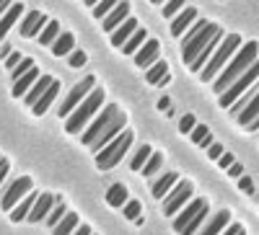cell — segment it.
Wrapping results in <instances>:
<instances>
[{
	"label": "cell",
	"mask_w": 259,
	"mask_h": 235,
	"mask_svg": "<svg viewBox=\"0 0 259 235\" xmlns=\"http://www.w3.org/2000/svg\"><path fill=\"white\" fill-rule=\"evenodd\" d=\"M228 176H231V179H241V176H244V165H241V163H233V165L228 168Z\"/></svg>",
	"instance_id": "obj_48"
},
{
	"label": "cell",
	"mask_w": 259,
	"mask_h": 235,
	"mask_svg": "<svg viewBox=\"0 0 259 235\" xmlns=\"http://www.w3.org/2000/svg\"><path fill=\"white\" fill-rule=\"evenodd\" d=\"M36 80H39V70H36V65H34L26 75H21L18 80H13V96H16V98H24V96H26V91L31 88V85H34Z\"/></svg>",
	"instance_id": "obj_25"
},
{
	"label": "cell",
	"mask_w": 259,
	"mask_h": 235,
	"mask_svg": "<svg viewBox=\"0 0 259 235\" xmlns=\"http://www.w3.org/2000/svg\"><path fill=\"white\" fill-rule=\"evenodd\" d=\"M189 199H192V184L189 181H177L174 189H171L168 194L163 197V215L174 217Z\"/></svg>",
	"instance_id": "obj_8"
},
{
	"label": "cell",
	"mask_w": 259,
	"mask_h": 235,
	"mask_svg": "<svg viewBox=\"0 0 259 235\" xmlns=\"http://www.w3.org/2000/svg\"><path fill=\"white\" fill-rule=\"evenodd\" d=\"M145 41H148V31L138 26V29H135V34H133V36H130V39L124 41V44H122V52H124V54H135V52L145 44Z\"/></svg>",
	"instance_id": "obj_29"
},
{
	"label": "cell",
	"mask_w": 259,
	"mask_h": 235,
	"mask_svg": "<svg viewBox=\"0 0 259 235\" xmlns=\"http://www.w3.org/2000/svg\"><path fill=\"white\" fill-rule=\"evenodd\" d=\"M73 49H75V36L60 31V36L52 41V54L55 57H65V54H70Z\"/></svg>",
	"instance_id": "obj_27"
},
{
	"label": "cell",
	"mask_w": 259,
	"mask_h": 235,
	"mask_svg": "<svg viewBox=\"0 0 259 235\" xmlns=\"http://www.w3.org/2000/svg\"><path fill=\"white\" fill-rule=\"evenodd\" d=\"M182 11H184V3H182V0H171V3L163 6V16H166V18H174V16H179Z\"/></svg>",
	"instance_id": "obj_40"
},
{
	"label": "cell",
	"mask_w": 259,
	"mask_h": 235,
	"mask_svg": "<svg viewBox=\"0 0 259 235\" xmlns=\"http://www.w3.org/2000/svg\"><path fill=\"white\" fill-rule=\"evenodd\" d=\"M124 124H127V116L117 109L114 103H109L106 109L89 124V130H85L80 135L83 145H89L94 153H99L104 145H109L122 130H124Z\"/></svg>",
	"instance_id": "obj_1"
},
{
	"label": "cell",
	"mask_w": 259,
	"mask_h": 235,
	"mask_svg": "<svg viewBox=\"0 0 259 235\" xmlns=\"http://www.w3.org/2000/svg\"><path fill=\"white\" fill-rule=\"evenodd\" d=\"M161 165H163V155H161V153H150V158L145 160V165H143L140 170H143V176H145V179H150Z\"/></svg>",
	"instance_id": "obj_34"
},
{
	"label": "cell",
	"mask_w": 259,
	"mask_h": 235,
	"mask_svg": "<svg viewBox=\"0 0 259 235\" xmlns=\"http://www.w3.org/2000/svg\"><path fill=\"white\" fill-rule=\"evenodd\" d=\"M21 16H24V6H21V3H13L3 16H0V41L6 39V34L11 31V26L16 24V21H18Z\"/></svg>",
	"instance_id": "obj_23"
},
{
	"label": "cell",
	"mask_w": 259,
	"mask_h": 235,
	"mask_svg": "<svg viewBox=\"0 0 259 235\" xmlns=\"http://www.w3.org/2000/svg\"><path fill=\"white\" fill-rule=\"evenodd\" d=\"M85 60H89V57H85L83 49H73V52H70V60H68V65H70V68H83Z\"/></svg>",
	"instance_id": "obj_41"
},
{
	"label": "cell",
	"mask_w": 259,
	"mask_h": 235,
	"mask_svg": "<svg viewBox=\"0 0 259 235\" xmlns=\"http://www.w3.org/2000/svg\"><path fill=\"white\" fill-rule=\"evenodd\" d=\"M236 235H246V230H244V227H239V232H236Z\"/></svg>",
	"instance_id": "obj_54"
},
{
	"label": "cell",
	"mask_w": 259,
	"mask_h": 235,
	"mask_svg": "<svg viewBox=\"0 0 259 235\" xmlns=\"http://www.w3.org/2000/svg\"><path fill=\"white\" fill-rule=\"evenodd\" d=\"M223 153H226V150H223V145H218V142H212V145L207 147V158H210V160H218Z\"/></svg>",
	"instance_id": "obj_45"
},
{
	"label": "cell",
	"mask_w": 259,
	"mask_h": 235,
	"mask_svg": "<svg viewBox=\"0 0 259 235\" xmlns=\"http://www.w3.org/2000/svg\"><path fill=\"white\" fill-rule=\"evenodd\" d=\"M57 204V199L52 197V194H39V199L34 202V207H31V212H29V220L31 222H41L47 215H50V209Z\"/></svg>",
	"instance_id": "obj_17"
},
{
	"label": "cell",
	"mask_w": 259,
	"mask_h": 235,
	"mask_svg": "<svg viewBox=\"0 0 259 235\" xmlns=\"http://www.w3.org/2000/svg\"><path fill=\"white\" fill-rule=\"evenodd\" d=\"M8 160L6 158H0V186H3V181H6V173H8Z\"/></svg>",
	"instance_id": "obj_49"
},
{
	"label": "cell",
	"mask_w": 259,
	"mask_h": 235,
	"mask_svg": "<svg viewBox=\"0 0 259 235\" xmlns=\"http://www.w3.org/2000/svg\"><path fill=\"white\" fill-rule=\"evenodd\" d=\"M57 93H60V80L55 78V80H52V85H50V88L45 91V96H41V98H39V101H36V103L31 106V111H34L36 116H41V114H45V111L50 109V106L55 103Z\"/></svg>",
	"instance_id": "obj_21"
},
{
	"label": "cell",
	"mask_w": 259,
	"mask_h": 235,
	"mask_svg": "<svg viewBox=\"0 0 259 235\" xmlns=\"http://www.w3.org/2000/svg\"><path fill=\"white\" fill-rule=\"evenodd\" d=\"M254 96H259V88H256V83L251 85V91H249V93H246L244 98H239V101H236V103L231 106V109H228V111H231V116H233V119L239 116V114H241V109H244V106H246V103H249V101H251Z\"/></svg>",
	"instance_id": "obj_36"
},
{
	"label": "cell",
	"mask_w": 259,
	"mask_h": 235,
	"mask_svg": "<svg viewBox=\"0 0 259 235\" xmlns=\"http://www.w3.org/2000/svg\"><path fill=\"white\" fill-rule=\"evenodd\" d=\"M194 21H197V11H194V8H184L179 16H174V21H171V34L182 36V34L194 24Z\"/></svg>",
	"instance_id": "obj_19"
},
{
	"label": "cell",
	"mask_w": 259,
	"mask_h": 235,
	"mask_svg": "<svg viewBox=\"0 0 259 235\" xmlns=\"http://www.w3.org/2000/svg\"><path fill=\"white\" fill-rule=\"evenodd\" d=\"M57 36H60V24H57V21H47L45 29L39 31L36 41H39L41 47H52V41H55Z\"/></svg>",
	"instance_id": "obj_31"
},
{
	"label": "cell",
	"mask_w": 259,
	"mask_h": 235,
	"mask_svg": "<svg viewBox=\"0 0 259 235\" xmlns=\"http://www.w3.org/2000/svg\"><path fill=\"white\" fill-rule=\"evenodd\" d=\"M189 137H192V142H194V145H197V147H205V150L215 142V140H212V135H210V130H207L205 124H194V130L189 132Z\"/></svg>",
	"instance_id": "obj_32"
},
{
	"label": "cell",
	"mask_w": 259,
	"mask_h": 235,
	"mask_svg": "<svg viewBox=\"0 0 259 235\" xmlns=\"http://www.w3.org/2000/svg\"><path fill=\"white\" fill-rule=\"evenodd\" d=\"M221 39H223V31H221V34H215V36H212V39L207 41V44H205V49H202V52H200L197 57H194V62L189 65V70H192V73H200V70H202V68L207 65V60L212 57V52H215V49H218Z\"/></svg>",
	"instance_id": "obj_18"
},
{
	"label": "cell",
	"mask_w": 259,
	"mask_h": 235,
	"mask_svg": "<svg viewBox=\"0 0 259 235\" xmlns=\"http://www.w3.org/2000/svg\"><path fill=\"white\" fill-rule=\"evenodd\" d=\"M150 153H153V150H150L148 145H140L138 150H135V155H133V160H130V168H133V170H140V168L145 165V160L150 158Z\"/></svg>",
	"instance_id": "obj_35"
},
{
	"label": "cell",
	"mask_w": 259,
	"mask_h": 235,
	"mask_svg": "<svg viewBox=\"0 0 259 235\" xmlns=\"http://www.w3.org/2000/svg\"><path fill=\"white\" fill-rule=\"evenodd\" d=\"M104 96H106L104 88H94L89 96L78 103V109L68 116V122H65V132H68V135H80L83 127L89 124L94 119V114L104 106Z\"/></svg>",
	"instance_id": "obj_3"
},
{
	"label": "cell",
	"mask_w": 259,
	"mask_h": 235,
	"mask_svg": "<svg viewBox=\"0 0 259 235\" xmlns=\"http://www.w3.org/2000/svg\"><path fill=\"white\" fill-rule=\"evenodd\" d=\"M47 16L41 13V11H29L26 16H24V21H21V36L24 39H34V36H39V31L45 29V24H47Z\"/></svg>",
	"instance_id": "obj_12"
},
{
	"label": "cell",
	"mask_w": 259,
	"mask_h": 235,
	"mask_svg": "<svg viewBox=\"0 0 259 235\" xmlns=\"http://www.w3.org/2000/svg\"><path fill=\"white\" fill-rule=\"evenodd\" d=\"M31 68H34V60H31V57H21V62L11 70V78H13V80H18L21 75H26Z\"/></svg>",
	"instance_id": "obj_38"
},
{
	"label": "cell",
	"mask_w": 259,
	"mask_h": 235,
	"mask_svg": "<svg viewBox=\"0 0 259 235\" xmlns=\"http://www.w3.org/2000/svg\"><path fill=\"white\" fill-rule=\"evenodd\" d=\"M114 6H117L114 0H104V3H96V6H94V16H96V18H104Z\"/></svg>",
	"instance_id": "obj_42"
},
{
	"label": "cell",
	"mask_w": 259,
	"mask_h": 235,
	"mask_svg": "<svg viewBox=\"0 0 259 235\" xmlns=\"http://www.w3.org/2000/svg\"><path fill=\"white\" fill-rule=\"evenodd\" d=\"M34 189V181L29 179V176H21V179H16L3 194H0V207H3L6 212H11V207H16L21 199H24L29 191Z\"/></svg>",
	"instance_id": "obj_11"
},
{
	"label": "cell",
	"mask_w": 259,
	"mask_h": 235,
	"mask_svg": "<svg viewBox=\"0 0 259 235\" xmlns=\"http://www.w3.org/2000/svg\"><path fill=\"white\" fill-rule=\"evenodd\" d=\"M194 124H197V119H194L192 114H184V116H182V122H179V130H182L184 135H189V132L194 130Z\"/></svg>",
	"instance_id": "obj_43"
},
{
	"label": "cell",
	"mask_w": 259,
	"mask_h": 235,
	"mask_svg": "<svg viewBox=\"0 0 259 235\" xmlns=\"http://www.w3.org/2000/svg\"><path fill=\"white\" fill-rule=\"evenodd\" d=\"M228 225H231V212L228 209H218V215H212L207 220V225L200 232H194V235H221Z\"/></svg>",
	"instance_id": "obj_16"
},
{
	"label": "cell",
	"mask_w": 259,
	"mask_h": 235,
	"mask_svg": "<svg viewBox=\"0 0 259 235\" xmlns=\"http://www.w3.org/2000/svg\"><path fill=\"white\" fill-rule=\"evenodd\" d=\"M133 132H119L109 145H104L101 150L96 153V165H99V170H109V168H114L122 158H124V153L130 150V145H133Z\"/></svg>",
	"instance_id": "obj_6"
},
{
	"label": "cell",
	"mask_w": 259,
	"mask_h": 235,
	"mask_svg": "<svg viewBox=\"0 0 259 235\" xmlns=\"http://www.w3.org/2000/svg\"><path fill=\"white\" fill-rule=\"evenodd\" d=\"M11 52H13V49H11V44H6V47H3V49H0V54H3V57H8V54H11Z\"/></svg>",
	"instance_id": "obj_53"
},
{
	"label": "cell",
	"mask_w": 259,
	"mask_h": 235,
	"mask_svg": "<svg viewBox=\"0 0 259 235\" xmlns=\"http://www.w3.org/2000/svg\"><path fill=\"white\" fill-rule=\"evenodd\" d=\"M239 227H241V225H233V222H231V225H228L221 235H236V232H239Z\"/></svg>",
	"instance_id": "obj_51"
},
{
	"label": "cell",
	"mask_w": 259,
	"mask_h": 235,
	"mask_svg": "<svg viewBox=\"0 0 259 235\" xmlns=\"http://www.w3.org/2000/svg\"><path fill=\"white\" fill-rule=\"evenodd\" d=\"M205 217H207V202L205 199H194L184 209H179V215L174 220V230L179 235H194L197 227H202Z\"/></svg>",
	"instance_id": "obj_5"
},
{
	"label": "cell",
	"mask_w": 259,
	"mask_h": 235,
	"mask_svg": "<svg viewBox=\"0 0 259 235\" xmlns=\"http://www.w3.org/2000/svg\"><path fill=\"white\" fill-rule=\"evenodd\" d=\"M174 184H177V173H163L153 186H150V194H153V199H163L171 189H174Z\"/></svg>",
	"instance_id": "obj_28"
},
{
	"label": "cell",
	"mask_w": 259,
	"mask_h": 235,
	"mask_svg": "<svg viewBox=\"0 0 259 235\" xmlns=\"http://www.w3.org/2000/svg\"><path fill=\"white\" fill-rule=\"evenodd\" d=\"M236 119H239V124L246 127L249 132H256V130H259V96H254V98L244 106V109H241V114L236 116Z\"/></svg>",
	"instance_id": "obj_15"
},
{
	"label": "cell",
	"mask_w": 259,
	"mask_h": 235,
	"mask_svg": "<svg viewBox=\"0 0 259 235\" xmlns=\"http://www.w3.org/2000/svg\"><path fill=\"white\" fill-rule=\"evenodd\" d=\"M215 34H221V26H215V24H207L197 36H194V39H189L187 41V44H182V54H184V62H187V68L192 65V62H194V57H197L202 49H205V44H207V41L215 36Z\"/></svg>",
	"instance_id": "obj_10"
},
{
	"label": "cell",
	"mask_w": 259,
	"mask_h": 235,
	"mask_svg": "<svg viewBox=\"0 0 259 235\" xmlns=\"http://www.w3.org/2000/svg\"><path fill=\"white\" fill-rule=\"evenodd\" d=\"M8 8H11V3H8V0H0V16H3Z\"/></svg>",
	"instance_id": "obj_52"
},
{
	"label": "cell",
	"mask_w": 259,
	"mask_h": 235,
	"mask_svg": "<svg viewBox=\"0 0 259 235\" xmlns=\"http://www.w3.org/2000/svg\"><path fill=\"white\" fill-rule=\"evenodd\" d=\"M52 80H55L52 75H39V80H36V83L31 85V88L26 91V96H24L26 106H34V103H36V101H39L41 96H45V91H47L50 85H52Z\"/></svg>",
	"instance_id": "obj_22"
},
{
	"label": "cell",
	"mask_w": 259,
	"mask_h": 235,
	"mask_svg": "<svg viewBox=\"0 0 259 235\" xmlns=\"http://www.w3.org/2000/svg\"><path fill=\"white\" fill-rule=\"evenodd\" d=\"M215 163H218V165H221V168H226V170H228V168H231V165H233V163H236V158H233V155H231V153H223V155H221V158H218V160H215Z\"/></svg>",
	"instance_id": "obj_46"
},
{
	"label": "cell",
	"mask_w": 259,
	"mask_h": 235,
	"mask_svg": "<svg viewBox=\"0 0 259 235\" xmlns=\"http://www.w3.org/2000/svg\"><path fill=\"white\" fill-rule=\"evenodd\" d=\"M18 62H21V54H18V52H11V54L6 57V68H8V73L18 65Z\"/></svg>",
	"instance_id": "obj_47"
},
{
	"label": "cell",
	"mask_w": 259,
	"mask_h": 235,
	"mask_svg": "<svg viewBox=\"0 0 259 235\" xmlns=\"http://www.w3.org/2000/svg\"><path fill=\"white\" fill-rule=\"evenodd\" d=\"M135 29H138V21H135V18H127L119 29H114V31H112V47H119V49H122L124 41L135 34Z\"/></svg>",
	"instance_id": "obj_26"
},
{
	"label": "cell",
	"mask_w": 259,
	"mask_h": 235,
	"mask_svg": "<svg viewBox=\"0 0 259 235\" xmlns=\"http://www.w3.org/2000/svg\"><path fill=\"white\" fill-rule=\"evenodd\" d=\"M145 80L150 83V85H158V88H161V85H166L171 78H168V65H166V62H156V65H150L148 70H145Z\"/></svg>",
	"instance_id": "obj_24"
},
{
	"label": "cell",
	"mask_w": 259,
	"mask_h": 235,
	"mask_svg": "<svg viewBox=\"0 0 259 235\" xmlns=\"http://www.w3.org/2000/svg\"><path fill=\"white\" fill-rule=\"evenodd\" d=\"M239 189L244 191V194H254V181H251V179L244 173V176L239 179Z\"/></svg>",
	"instance_id": "obj_44"
},
{
	"label": "cell",
	"mask_w": 259,
	"mask_h": 235,
	"mask_svg": "<svg viewBox=\"0 0 259 235\" xmlns=\"http://www.w3.org/2000/svg\"><path fill=\"white\" fill-rule=\"evenodd\" d=\"M78 227V215L75 212H65V217L52 227V235H70Z\"/></svg>",
	"instance_id": "obj_33"
},
{
	"label": "cell",
	"mask_w": 259,
	"mask_h": 235,
	"mask_svg": "<svg viewBox=\"0 0 259 235\" xmlns=\"http://www.w3.org/2000/svg\"><path fill=\"white\" fill-rule=\"evenodd\" d=\"M158 52H161V44H158V39H148L145 44L135 52V65L138 68H150V65H156L158 62Z\"/></svg>",
	"instance_id": "obj_13"
},
{
	"label": "cell",
	"mask_w": 259,
	"mask_h": 235,
	"mask_svg": "<svg viewBox=\"0 0 259 235\" xmlns=\"http://www.w3.org/2000/svg\"><path fill=\"white\" fill-rule=\"evenodd\" d=\"M127 202V186L124 184H112L106 191V204L109 207H124Z\"/></svg>",
	"instance_id": "obj_30"
},
{
	"label": "cell",
	"mask_w": 259,
	"mask_h": 235,
	"mask_svg": "<svg viewBox=\"0 0 259 235\" xmlns=\"http://www.w3.org/2000/svg\"><path fill=\"white\" fill-rule=\"evenodd\" d=\"M127 18H130V6H127V3H117L109 13H106V16L101 18V29L112 34L114 29H119V26L124 24Z\"/></svg>",
	"instance_id": "obj_14"
},
{
	"label": "cell",
	"mask_w": 259,
	"mask_h": 235,
	"mask_svg": "<svg viewBox=\"0 0 259 235\" xmlns=\"http://www.w3.org/2000/svg\"><path fill=\"white\" fill-rule=\"evenodd\" d=\"M122 209H124V217H127V220H133V222H135V220L140 217V209H143V204H140L138 199H127Z\"/></svg>",
	"instance_id": "obj_37"
},
{
	"label": "cell",
	"mask_w": 259,
	"mask_h": 235,
	"mask_svg": "<svg viewBox=\"0 0 259 235\" xmlns=\"http://www.w3.org/2000/svg\"><path fill=\"white\" fill-rule=\"evenodd\" d=\"M65 212H68V209H65V204H55V207L50 209V215L45 217V220H47V225H50V227H55V225L65 217Z\"/></svg>",
	"instance_id": "obj_39"
},
{
	"label": "cell",
	"mask_w": 259,
	"mask_h": 235,
	"mask_svg": "<svg viewBox=\"0 0 259 235\" xmlns=\"http://www.w3.org/2000/svg\"><path fill=\"white\" fill-rule=\"evenodd\" d=\"M256 78H259V62H254V65L239 78V80H236L233 85H231V88L221 96V106H223V109H231V106L236 103V101H239L241 98V93L246 91V88H251V85L256 83Z\"/></svg>",
	"instance_id": "obj_7"
},
{
	"label": "cell",
	"mask_w": 259,
	"mask_h": 235,
	"mask_svg": "<svg viewBox=\"0 0 259 235\" xmlns=\"http://www.w3.org/2000/svg\"><path fill=\"white\" fill-rule=\"evenodd\" d=\"M256 54H259V44L256 41H244V44L239 47V52H236L233 57H231V62L221 70V75L215 78V83H212V91L218 93V96H223L231 85L239 80L254 62H256Z\"/></svg>",
	"instance_id": "obj_2"
},
{
	"label": "cell",
	"mask_w": 259,
	"mask_h": 235,
	"mask_svg": "<svg viewBox=\"0 0 259 235\" xmlns=\"http://www.w3.org/2000/svg\"><path fill=\"white\" fill-rule=\"evenodd\" d=\"M239 47H241V36L239 34H228V36H223L221 39V44H218V49L212 52V57L207 60V65L200 70V78L205 80V83H210V80H215L221 75V70L228 65V60L239 52Z\"/></svg>",
	"instance_id": "obj_4"
},
{
	"label": "cell",
	"mask_w": 259,
	"mask_h": 235,
	"mask_svg": "<svg viewBox=\"0 0 259 235\" xmlns=\"http://www.w3.org/2000/svg\"><path fill=\"white\" fill-rule=\"evenodd\" d=\"M70 235H94V232H91V227H89V225H78Z\"/></svg>",
	"instance_id": "obj_50"
},
{
	"label": "cell",
	"mask_w": 259,
	"mask_h": 235,
	"mask_svg": "<svg viewBox=\"0 0 259 235\" xmlns=\"http://www.w3.org/2000/svg\"><path fill=\"white\" fill-rule=\"evenodd\" d=\"M36 199H39V194L31 189L29 194H26L24 199H21L16 207H13V212H11V220H13V222H24V220L29 217V212H31V207H34V202H36Z\"/></svg>",
	"instance_id": "obj_20"
},
{
	"label": "cell",
	"mask_w": 259,
	"mask_h": 235,
	"mask_svg": "<svg viewBox=\"0 0 259 235\" xmlns=\"http://www.w3.org/2000/svg\"><path fill=\"white\" fill-rule=\"evenodd\" d=\"M94 75H89V78H83V80H78L75 85H73V91L68 93V98H65L62 103H60V116H70L75 109H78V103L85 98V96H89L91 91H94Z\"/></svg>",
	"instance_id": "obj_9"
}]
</instances>
